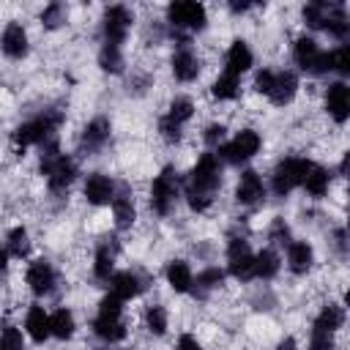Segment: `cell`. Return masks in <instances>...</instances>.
Returning a JSON list of instances; mask_svg holds the SVG:
<instances>
[{
	"instance_id": "obj_1",
	"label": "cell",
	"mask_w": 350,
	"mask_h": 350,
	"mask_svg": "<svg viewBox=\"0 0 350 350\" xmlns=\"http://www.w3.org/2000/svg\"><path fill=\"white\" fill-rule=\"evenodd\" d=\"M219 186H221V159L216 153H202L197 159V164L191 167L189 178H186V186H183L189 208L197 211V213L208 211Z\"/></svg>"
},
{
	"instance_id": "obj_2",
	"label": "cell",
	"mask_w": 350,
	"mask_h": 350,
	"mask_svg": "<svg viewBox=\"0 0 350 350\" xmlns=\"http://www.w3.org/2000/svg\"><path fill=\"white\" fill-rule=\"evenodd\" d=\"M60 123H63L60 109H44L36 118H30V120H25L14 129V145L19 150H25V148H33V145L44 148L49 142H57V126Z\"/></svg>"
},
{
	"instance_id": "obj_3",
	"label": "cell",
	"mask_w": 350,
	"mask_h": 350,
	"mask_svg": "<svg viewBox=\"0 0 350 350\" xmlns=\"http://www.w3.org/2000/svg\"><path fill=\"white\" fill-rule=\"evenodd\" d=\"M41 172L46 178V186L52 194L68 191V186L77 178V161L57 150V142H49L41 148Z\"/></svg>"
},
{
	"instance_id": "obj_4",
	"label": "cell",
	"mask_w": 350,
	"mask_h": 350,
	"mask_svg": "<svg viewBox=\"0 0 350 350\" xmlns=\"http://www.w3.org/2000/svg\"><path fill=\"white\" fill-rule=\"evenodd\" d=\"M93 334L107 345H115V342L126 339V334H129L126 320H123V301L115 298L112 293H107L98 301V309L93 317Z\"/></svg>"
},
{
	"instance_id": "obj_5",
	"label": "cell",
	"mask_w": 350,
	"mask_h": 350,
	"mask_svg": "<svg viewBox=\"0 0 350 350\" xmlns=\"http://www.w3.org/2000/svg\"><path fill=\"white\" fill-rule=\"evenodd\" d=\"M293 60H295V66H298L304 74H312V77L331 74V49L325 52V49H323L314 38H309V36L295 38V44H293Z\"/></svg>"
},
{
	"instance_id": "obj_6",
	"label": "cell",
	"mask_w": 350,
	"mask_h": 350,
	"mask_svg": "<svg viewBox=\"0 0 350 350\" xmlns=\"http://www.w3.org/2000/svg\"><path fill=\"white\" fill-rule=\"evenodd\" d=\"M309 164H312V161L304 159V156H284V159L273 167V175H271V189H273V194H276V197H287V194H293L295 189H301Z\"/></svg>"
},
{
	"instance_id": "obj_7",
	"label": "cell",
	"mask_w": 350,
	"mask_h": 350,
	"mask_svg": "<svg viewBox=\"0 0 350 350\" xmlns=\"http://www.w3.org/2000/svg\"><path fill=\"white\" fill-rule=\"evenodd\" d=\"M262 148V137L254 131V129H241L232 139H224L216 150L219 159H224L227 164H243L249 159H254Z\"/></svg>"
},
{
	"instance_id": "obj_8",
	"label": "cell",
	"mask_w": 350,
	"mask_h": 350,
	"mask_svg": "<svg viewBox=\"0 0 350 350\" xmlns=\"http://www.w3.org/2000/svg\"><path fill=\"white\" fill-rule=\"evenodd\" d=\"M178 197H180V180H178V175H175L172 167H164V170L153 178V183H150V197H148V200H150L153 213L167 216V213L175 208Z\"/></svg>"
},
{
	"instance_id": "obj_9",
	"label": "cell",
	"mask_w": 350,
	"mask_h": 350,
	"mask_svg": "<svg viewBox=\"0 0 350 350\" xmlns=\"http://www.w3.org/2000/svg\"><path fill=\"white\" fill-rule=\"evenodd\" d=\"M167 22L172 30H186V33H200L208 25V11L202 3L194 0H178L167 5Z\"/></svg>"
},
{
	"instance_id": "obj_10",
	"label": "cell",
	"mask_w": 350,
	"mask_h": 350,
	"mask_svg": "<svg viewBox=\"0 0 350 350\" xmlns=\"http://www.w3.org/2000/svg\"><path fill=\"white\" fill-rule=\"evenodd\" d=\"M227 271L238 282L254 279V252H252L249 241L241 235H232L227 241Z\"/></svg>"
},
{
	"instance_id": "obj_11",
	"label": "cell",
	"mask_w": 350,
	"mask_h": 350,
	"mask_svg": "<svg viewBox=\"0 0 350 350\" xmlns=\"http://www.w3.org/2000/svg\"><path fill=\"white\" fill-rule=\"evenodd\" d=\"M131 25H134V14L126 5H109L104 11V16H101V38H104V44L120 46L126 41Z\"/></svg>"
},
{
	"instance_id": "obj_12",
	"label": "cell",
	"mask_w": 350,
	"mask_h": 350,
	"mask_svg": "<svg viewBox=\"0 0 350 350\" xmlns=\"http://www.w3.org/2000/svg\"><path fill=\"white\" fill-rule=\"evenodd\" d=\"M170 68H172V77H175L178 82H194V79L200 77L202 63H200V55L191 49L189 41H180V44L175 46L172 60H170Z\"/></svg>"
},
{
	"instance_id": "obj_13",
	"label": "cell",
	"mask_w": 350,
	"mask_h": 350,
	"mask_svg": "<svg viewBox=\"0 0 350 350\" xmlns=\"http://www.w3.org/2000/svg\"><path fill=\"white\" fill-rule=\"evenodd\" d=\"M25 284L30 287L33 295L44 298V295H49V293L55 290V284H57V271L52 268L49 260H33V262L27 265V271H25Z\"/></svg>"
},
{
	"instance_id": "obj_14",
	"label": "cell",
	"mask_w": 350,
	"mask_h": 350,
	"mask_svg": "<svg viewBox=\"0 0 350 350\" xmlns=\"http://www.w3.org/2000/svg\"><path fill=\"white\" fill-rule=\"evenodd\" d=\"M115 191H118V183L104 172H90L82 186V194L90 205H109L115 200Z\"/></svg>"
},
{
	"instance_id": "obj_15",
	"label": "cell",
	"mask_w": 350,
	"mask_h": 350,
	"mask_svg": "<svg viewBox=\"0 0 350 350\" xmlns=\"http://www.w3.org/2000/svg\"><path fill=\"white\" fill-rule=\"evenodd\" d=\"M262 200H265V183H262L260 172L243 170L238 183H235V202L252 208V205H260Z\"/></svg>"
},
{
	"instance_id": "obj_16",
	"label": "cell",
	"mask_w": 350,
	"mask_h": 350,
	"mask_svg": "<svg viewBox=\"0 0 350 350\" xmlns=\"http://www.w3.org/2000/svg\"><path fill=\"white\" fill-rule=\"evenodd\" d=\"M0 49L5 57L11 60H22L27 52H30V38H27V30L19 25V22H8L0 33Z\"/></svg>"
},
{
	"instance_id": "obj_17",
	"label": "cell",
	"mask_w": 350,
	"mask_h": 350,
	"mask_svg": "<svg viewBox=\"0 0 350 350\" xmlns=\"http://www.w3.org/2000/svg\"><path fill=\"white\" fill-rule=\"evenodd\" d=\"M325 109L334 118V123H345L350 118V88L345 79H336L325 88Z\"/></svg>"
},
{
	"instance_id": "obj_18",
	"label": "cell",
	"mask_w": 350,
	"mask_h": 350,
	"mask_svg": "<svg viewBox=\"0 0 350 350\" xmlns=\"http://www.w3.org/2000/svg\"><path fill=\"white\" fill-rule=\"evenodd\" d=\"M145 287H148V282H145V276L137 273V271H118V273H112V279H109V293H112L115 298H120V301H131V298L142 295Z\"/></svg>"
},
{
	"instance_id": "obj_19",
	"label": "cell",
	"mask_w": 350,
	"mask_h": 350,
	"mask_svg": "<svg viewBox=\"0 0 350 350\" xmlns=\"http://www.w3.org/2000/svg\"><path fill=\"white\" fill-rule=\"evenodd\" d=\"M295 93H298V77H295V71H276L273 68V79H271V88L265 93L271 98V104L287 107L295 98Z\"/></svg>"
},
{
	"instance_id": "obj_20",
	"label": "cell",
	"mask_w": 350,
	"mask_h": 350,
	"mask_svg": "<svg viewBox=\"0 0 350 350\" xmlns=\"http://www.w3.org/2000/svg\"><path fill=\"white\" fill-rule=\"evenodd\" d=\"M254 63V55L249 49V44L243 38H235L230 46H227V55H224V74H232V77H241L252 68Z\"/></svg>"
},
{
	"instance_id": "obj_21",
	"label": "cell",
	"mask_w": 350,
	"mask_h": 350,
	"mask_svg": "<svg viewBox=\"0 0 350 350\" xmlns=\"http://www.w3.org/2000/svg\"><path fill=\"white\" fill-rule=\"evenodd\" d=\"M284 249H287V268H290V273L304 276V273L312 271V265H314V249H312V243H306V241H290Z\"/></svg>"
},
{
	"instance_id": "obj_22",
	"label": "cell",
	"mask_w": 350,
	"mask_h": 350,
	"mask_svg": "<svg viewBox=\"0 0 350 350\" xmlns=\"http://www.w3.org/2000/svg\"><path fill=\"white\" fill-rule=\"evenodd\" d=\"M109 205H112V216H115V227L118 230H129L137 221V205H134V197H131V191L126 186H120L115 191V200Z\"/></svg>"
},
{
	"instance_id": "obj_23",
	"label": "cell",
	"mask_w": 350,
	"mask_h": 350,
	"mask_svg": "<svg viewBox=\"0 0 350 350\" xmlns=\"http://www.w3.org/2000/svg\"><path fill=\"white\" fill-rule=\"evenodd\" d=\"M109 137H112V126H109V120L107 118H93L85 129H82V148L88 150V153H96V150H101L107 142H109Z\"/></svg>"
},
{
	"instance_id": "obj_24",
	"label": "cell",
	"mask_w": 350,
	"mask_h": 350,
	"mask_svg": "<svg viewBox=\"0 0 350 350\" xmlns=\"http://www.w3.org/2000/svg\"><path fill=\"white\" fill-rule=\"evenodd\" d=\"M342 325H345V306H342V304H325V306L317 312V317H314V323H312V331L336 336V331H339Z\"/></svg>"
},
{
	"instance_id": "obj_25",
	"label": "cell",
	"mask_w": 350,
	"mask_h": 350,
	"mask_svg": "<svg viewBox=\"0 0 350 350\" xmlns=\"http://www.w3.org/2000/svg\"><path fill=\"white\" fill-rule=\"evenodd\" d=\"M25 331H27V336L33 339V342H46L52 334H49V312L44 309V306H38V304H33L30 309H27V314H25Z\"/></svg>"
},
{
	"instance_id": "obj_26",
	"label": "cell",
	"mask_w": 350,
	"mask_h": 350,
	"mask_svg": "<svg viewBox=\"0 0 350 350\" xmlns=\"http://www.w3.org/2000/svg\"><path fill=\"white\" fill-rule=\"evenodd\" d=\"M164 276H167V284L175 293H191L194 273H191V265L186 260H170L167 268H164Z\"/></svg>"
},
{
	"instance_id": "obj_27",
	"label": "cell",
	"mask_w": 350,
	"mask_h": 350,
	"mask_svg": "<svg viewBox=\"0 0 350 350\" xmlns=\"http://www.w3.org/2000/svg\"><path fill=\"white\" fill-rule=\"evenodd\" d=\"M115 257H118V243H98L93 257V276L101 282H109L115 273Z\"/></svg>"
},
{
	"instance_id": "obj_28",
	"label": "cell",
	"mask_w": 350,
	"mask_h": 350,
	"mask_svg": "<svg viewBox=\"0 0 350 350\" xmlns=\"http://www.w3.org/2000/svg\"><path fill=\"white\" fill-rule=\"evenodd\" d=\"M221 282H224V271L216 268V265H208V268H202V271L194 276V282H191V293H194L197 298H208L213 290L221 287Z\"/></svg>"
},
{
	"instance_id": "obj_29",
	"label": "cell",
	"mask_w": 350,
	"mask_h": 350,
	"mask_svg": "<svg viewBox=\"0 0 350 350\" xmlns=\"http://www.w3.org/2000/svg\"><path fill=\"white\" fill-rule=\"evenodd\" d=\"M304 189H306V194L309 197H323L325 191H328V186H331V170H325L323 164H309V170H306V175H304V183H301Z\"/></svg>"
},
{
	"instance_id": "obj_30",
	"label": "cell",
	"mask_w": 350,
	"mask_h": 350,
	"mask_svg": "<svg viewBox=\"0 0 350 350\" xmlns=\"http://www.w3.org/2000/svg\"><path fill=\"white\" fill-rule=\"evenodd\" d=\"M74 331H77V320H74V312H71V309L60 306V309H55V312L49 314V334H52L55 339L66 342V339L74 336Z\"/></svg>"
},
{
	"instance_id": "obj_31",
	"label": "cell",
	"mask_w": 350,
	"mask_h": 350,
	"mask_svg": "<svg viewBox=\"0 0 350 350\" xmlns=\"http://www.w3.org/2000/svg\"><path fill=\"white\" fill-rule=\"evenodd\" d=\"M279 268H282V260H279L276 249H262L254 254V279L268 282L279 273Z\"/></svg>"
},
{
	"instance_id": "obj_32",
	"label": "cell",
	"mask_w": 350,
	"mask_h": 350,
	"mask_svg": "<svg viewBox=\"0 0 350 350\" xmlns=\"http://www.w3.org/2000/svg\"><path fill=\"white\" fill-rule=\"evenodd\" d=\"M241 93V77H232V74H219L211 85V96L216 101H235Z\"/></svg>"
},
{
	"instance_id": "obj_33",
	"label": "cell",
	"mask_w": 350,
	"mask_h": 350,
	"mask_svg": "<svg viewBox=\"0 0 350 350\" xmlns=\"http://www.w3.org/2000/svg\"><path fill=\"white\" fill-rule=\"evenodd\" d=\"M331 5L334 3H325V0H314V3H306L301 16H304V25L312 27V30H325V22H328V14H331Z\"/></svg>"
},
{
	"instance_id": "obj_34",
	"label": "cell",
	"mask_w": 350,
	"mask_h": 350,
	"mask_svg": "<svg viewBox=\"0 0 350 350\" xmlns=\"http://www.w3.org/2000/svg\"><path fill=\"white\" fill-rule=\"evenodd\" d=\"M5 252H8V257H16V260L30 254V235L25 227H14L5 235Z\"/></svg>"
},
{
	"instance_id": "obj_35",
	"label": "cell",
	"mask_w": 350,
	"mask_h": 350,
	"mask_svg": "<svg viewBox=\"0 0 350 350\" xmlns=\"http://www.w3.org/2000/svg\"><path fill=\"white\" fill-rule=\"evenodd\" d=\"M167 325H170V314L161 304H150L145 309V328L153 334V336H164L167 334Z\"/></svg>"
},
{
	"instance_id": "obj_36",
	"label": "cell",
	"mask_w": 350,
	"mask_h": 350,
	"mask_svg": "<svg viewBox=\"0 0 350 350\" xmlns=\"http://www.w3.org/2000/svg\"><path fill=\"white\" fill-rule=\"evenodd\" d=\"M98 66L109 74H120L123 71V49L115 44H101L98 49Z\"/></svg>"
},
{
	"instance_id": "obj_37",
	"label": "cell",
	"mask_w": 350,
	"mask_h": 350,
	"mask_svg": "<svg viewBox=\"0 0 350 350\" xmlns=\"http://www.w3.org/2000/svg\"><path fill=\"white\" fill-rule=\"evenodd\" d=\"M167 118H172L175 123L186 126L191 118H194V101L189 96H178L170 101V109H167Z\"/></svg>"
},
{
	"instance_id": "obj_38",
	"label": "cell",
	"mask_w": 350,
	"mask_h": 350,
	"mask_svg": "<svg viewBox=\"0 0 350 350\" xmlns=\"http://www.w3.org/2000/svg\"><path fill=\"white\" fill-rule=\"evenodd\" d=\"M66 5L63 3H49V5H44V11H41V22H44V27H49V30H55V27H60L63 22H66Z\"/></svg>"
},
{
	"instance_id": "obj_39",
	"label": "cell",
	"mask_w": 350,
	"mask_h": 350,
	"mask_svg": "<svg viewBox=\"0 0 350 350\" xmlns=\"http://www.w3.org/2000/svg\"><path fill=\"white\" fill-rule=\"evenodd\" d=\"M0 350H25V339L16 325L8 323L0 328Z\"/></svg>"
},
{
	"instance_id": "obj_40",
	"label": "cell",
	"mask_w": 350,
	"mask_h": 350,
	"mask_svg": "<svg viewBox=\"0 0 350 350\" xmlns=\"http://www.w3.org/2000/svg\"><path fill=\"white\" fill-rule=\"evenodd\" d=\"M331 71L339 74V77H347L350 74V46L347 44L331 49Z\"/></svg>"
},
{
	"instance_id": "obj_41",
	"label": "cell",
	"mask_w": 350,
	"mask_h": 350,
	"mask_svg": "<svg viewBox=\"0 0 350 350\" xmlns=\"http://www.w3.org/2000/svg\"><path fill=\"white\" fill-rule=\"evenodd\" d=\"M159 134H161V139H164V142L175 145V142H180V139H183V126L164 115V118L159 120Z\"/></svg>"
},
{
	"instance_id": "obj_42",
	"label": "cell",
	"mask_w": 350,
	"mask_h": 350,
	"mask_svg": "<svg viewBox=\"0 0 350 350\" xmlns=\"http://www.w3.org/2000/svg\"><path fill=\"white\" fill-rule=\"evenodd\" d=\"M202 139H205V145H208V148H219V145L227 139V129H224L221 123H211V126L205 129Z\"/></svg>"
},
{
	"instance_id": "obj_43",
	"label": "cell",
	"mask_w": 350,
	"mask_h": 350,
	"mask_svg": "<svg viewBox=\"0 0 350 350\" xmlns=\"http://www.w3.org/2000/svg\"><path fill=\"white\" fill-rule=\"evenodd\" d=\"M271 241L279 243V246H287L293 238H290V227L284 224V219H273L271 224Z\"/></svg>"
},
{
	"instance_id": "obj_44",
	"label": "cell",
	"mask_w": 350,
	"mask_h": 350,
	"mask_svg": "<svg viewBox=\"0 0 350 350\" xmlns=\"http://www.w3.org/2000/svg\"><path fill=\"white\" fill-rule=\"evenodd\" d=\"M175 350H202V345L191 336V334H183L180 339H178V345H175Z\"/></svg>"
},
{
	"instance_id": "obj_45",
	"label": "cell",
	"mask_w": 350,
	"mask_h": 350,
	"mask_svg": "<svg viewBox=\"0 0 350 350\" xmlns=\"http://www.w3.org/2000/svg\"><path fill=\"white\" fill-rule=\"evenodd\" d=\"M276 350H298V342H295L293 336H284V339L276 345Z\"/></svg>"
},
{
	"instance_id": "obj_46",
	"label": "cell",
	"mask_w": 350,
	"mask_h": 350,
	"mask_svg": "<svg viewBox=\"0 0 350 350\" xmlns=\"http://www.w3.org/2000/svg\"><path fill=\"white\" fill-rule=\"evenodd\" d=\"M5 271H8V252L0 246V279L5 276Z\"/></svg>"
}]
</instances>
